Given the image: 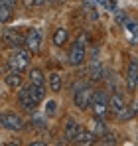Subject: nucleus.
Here are the masks:
<instances>
[{"label": "nucleus", "mask_w": 138, "mask_h": 146, "mask_svg": "<svg viewBox=\"0 0 138 146\" xmlns=\"http://www.w3.org/2000/svg\"><path fill=\"white\" fill-rule=\"evenodd\" d=\"M44 97H46V87L44 85L30 83L26 87H20V91H18V103L26 113H34L36 107L44 101Z\"/></svg>", "instance_id": "f257e3e1"}, {"label": "nucleus", "mask_w": 138, "mask_h": 146, "mask_svg": "<svg viewBox=\"0 0 138 146\" xmlns=\"http://www.w3.org/2000/svg\"><path fill=\"white\" fill-rule=\"evenodd\" d=\"M93 95H95V91H93L85 81H79V83L73 85V103H75V107H77L79 111L91 109Z\"/></svg>", "instance_id": "f03ea898"}, {"label": "nucleus", "mask_w": 138, "mask_h": 146, "mask_svg": "<svg viewBox=\"0 0 138 146\" xmlns=\"http://www.w3.org/2000/svg\"><path fill=\"white\" fill-rule=\"evenodd\" d=\"M30 61H32V49H24L18 48L12 51V55L6 59V65L8 69H14V71H26L30 67Z\"/></svg>", "instance_id": "7ed1b4c3"}, {"label": "nucleus", "mask_w": 138, "mask_h": 146, "mask_svg": "<svg viewBox=\"0 0 138 146\" xmlns=\"http://www.w3.org/2000/svg\"><path fill=\"white\" fill-rule=\"evenodd\" d=\"M109 99L111 97H109L105 91H95L93 103H91V109H93V115H95V117H105V115L111 111Z\"/></svg>", "instance_id": "20e7f679"}, {"label": "nucleus", "mask_w": 138, "mask_h": 146, "mask_svg": "<svg viewBox=\"0 0 138 146\" xmlns=\"http://www.w3.org/2000/svg\"><path fill=\"white\" fill-rule=\"evenodd\" d=\"M0 122H2V128L12 130V132H18V130H22V128H24V119L18 115V113H14V111H6V113H2Z\"/></svg>", "instance_id": "39448f33"}, {"label": "nucleus", "mask_w": 138, "mask_h": 146, "mask_svg": "<svg viewBox=\"0 0 138 146\" xmlns=\"http://www.w3.org/2000/svg\"><path fill=\"white\" fill-rule=\"evenodd\" d=\"M4 44H6L8 48H12V49L24 48V46H26V36H22V32H20V30L10 28V30H6V32H4Z\"/></svg>", "instance_id": "423d86ee"}, {"label": "nucleus", "mask_w": 138, "mask_h": 146, "mask_svg": "<svg viewBox=\"0 0 138 146\" xmlns=\"http://www.w3.org/2000/svg\"><path fill=\"white\" fill-rule=\"evenodd\" d=\"M67 59L73 67H77V65H81L85 61V44H83V40H75V44L69 49Z\"/></svg>", "instance_id": "0eeeda50"}, {"label": "nucleus", "mask_w": 138, "mask_h": 146, "mask_svg": "<svg viewBox=\"0 0 138 146\" xmlns=\"http://www.w3.org/2000/svg\"><path fill=\"white\" fill-rule=\"evenodd\" d=\"M126 85L130 91H136L138 87V59L132 57L130 63H128V69H126Z\"/></svg>", "instance_id": "6e6552de"}, {"label": "nucleus", "mask_w": 138, "mask_h": 146, "mask_svg": "<svg viewBox=\"0 0 138 146\" xmlns=\"http://www.w3.org/2000/svg\"><path fill=\"white\" fill-rule=\"evenodd\" d=\"M26 48L32 51H38L42 48V30L40 28H30V32L26 34Z\"/></svg>", "instance_id": "1a4fd4ad"}, {"label": "nucleus", "mask_w": 138, "mask_h": 146, "mask_svg": "<svg viewBox=\"0 0 138 146\" xmlns=\"http://www.w3.org/2000/svg\"><path fill=\"white\" fill-rule=\"evenodd\" d=\"M81 130H83V126L75 121V119H67L65 126H63V136L67 138L69 142H75V138H77V134H79Z\"/></svg>", "instance_id": "9d476101"}, {"label": "nucleus", "mask_w": 138, "mask_h": 146, "mask_svg": "<svg viewBox=\"0 0 138 146\" xmlns=\"http://www.w3.org/2000/svg\"><path fill=\"white\" fill-rule=\"evenodd\" d=\"M109 105H111V111H113L115 115H120V113L128 107L126 101H124V97H122L120 93H113L111 99H109Z\"/></svg>", "instance_id": "9b49d317"}, {"label": "nucleus", "mask_w": 138, "mask_h": 146, "mask_svg": "<svg viewBox=\"0 0 138 146\" xmlns=\"http://www.w3.org/2000/svg\"><path fill=\"white\" fill-rule=\"evenodd\" d=\"M4 81H6V85H8L10 89H20V87H22V71L10 69V71L4 75Z\"/></svg>", "instance_id": "f8f14e48"}, {"label": "nucleus", "mask_w": 138, "mask_h": 146, "mask_svg": "<svg viewBox=\"0 0 138 146\" xmlns=\"http://www.w3.org/2000/svg\"><path fill=\"white\" fill-rule=\"evenodd\" d=\"M99 136L93 132V130H81L79 134H77V138H75V144H81V146H89V144H93L95 140H97Z\"/></svg>", "instance_id": "ddd939ff"}, {"label": "nucleus", "mask_w": 138, "mask_h": 146, "mask_svg": "<svg viewBox=\"0 0 138 146\" xmlns=\"http://www.w3.org/2000/svg\"><path fill=\"white\" fill-rule=\"evenodd\" d=\"M103 65H101V61L99 59H91V63H89V77H91L93 81H99L101 77H103Z\"/></svg>", "instance_id": "4468645a"}, {"label": "nucleus", "mask_w": 138, "mask_h": 146, "mask_svg": "<svg viewBox=\"0 0 138 146\" xmlns=\"http://www.w3.org/2000/svg\"><path fill=\"white\" fill-rule=\"evenodd\" d=\"M67 40H69L67 30H65V28H57V30H55V34H53V44L61 48V46H65V44H67Z\"/></svg>", "instance_id": "2eb2a0df"}, {"label": "nucleus", "mask_w": 138, "mask_h": 146, "mask_svg": "<svg viewBox=\"0 0 138 146\" xmlns=\"http://www.w3.org/2000/svg\"><path fill=\"white\" fill-rule=\"evenodd\" d=\"M61 87H63V81H61V75L57 71H53L49 75V89L53 91V93H59L61 91Z\"/></svg>", "instance_id": "dca6fc26"}, {"label": "nucleus", "mask_w": 138, "mask_h": 146, "mask_svg": "<svg viewBox=\"0 0 138 146\" xmlns=\"http://www.w3.org/2000/svg\"><path fill=\"white\" fill-rule=\"evenodd\" d=\"M93 124H91V130L97 134V136H103L105 132H107V124L103 122V117H97L95 121H91Z\"/></svg>", "instance_id": "f3484780"}, {"label": "nucleus", "mask_w": 138, "mask_h": 146, "mask_svg": "<svg viewBox=\"0 0 138 146\" xmlns=\"http://www.w3.org/2000/svg\"><path fill=\"white\" fill-rule=\"evenodd\" d=\"M30 83L44 85V73H42V69H30Z\"/></svg>", "instance_id": "a211bd4d"}, {"label": "nucleus", "mask_w": 138, "mask_h": 146, "mask_svg": "<svg viewBox=\"0 0 138 146\" xmlns=\"http://www.w3.org/2000/svg\"><path fill=\"white\" fill-rule=\"evenodd\" d=\"M46 117L47 115H40V113H34V115H32V124H34V126H36V128H46Z\"/></svg>", "instance_id": "6ab92c4d"}, {"label": "nucleus", "mask_w": 138, "mask_h": 146, "mask_svg": "<svg viewBox=\"0 0 138 146\" xmlns=\"http://www.w3.org/2000/svg\"><path fill=\"white\" fill-rule=\"evenodd\" d=\"M12 12H14V8H10L6 4H0V20H2V24L8 22V18L12 16Z\"/></svg>", "instance_id": "aec40b11"}, {"label": "nucleus", "mask_w": 138, "mask_h": 146, "mask_svg": "<svg viewBox=\"0 0 138 146\" xmlns=\"http://www.w3.org/2000/svg\"><path fill=\"white\" fill-rule=\"evenodd\" d=\"M132 117H136V115H134V111H132V107H126L120 115H116V119H118V121H128V119H132Z\"/></svg>", "instance_id": "412c9836"}, {"label": "nucleus", "mask_w": 138, "mask_h": 146, "mask_svg": "<svg viewBox=\"0 0 138 146\" xmlns=\"http://www.w3.org/2000/svg\"><path fill=\"white\" fill-rule=\"evenodd\" d=\"M55 113H57V103L55 101H47L46 103V115L47 117H55Z\"/></svg>", "instance_id": "4be33fe9"}, {"label": "nucleus", "mask_w": 138, "mask_h": 146, "mask_svg": "<svg viewBox=\"0 0 138 146\" xmlns=\"http://www.w3.org/2000/svg\"><path fill=\"white\" fill-rule=\"evenodd\" d=\"M101 138H103V140H101V144H116L115 134H111V132H105Z\"/></svg>", "instance_id": "5701e85b"}, {"label": "nucleus", "mask_w": 138, "mask_h": 146, "mask_svg": "<svg viewBox=\"0 0 138 146\" xmlns=\"http://www.w3.org/2000/svg\"><path fill=\"white\" fill-rule=\"evenodd\" d=\"M116 22H118V24H126V22H128V16L122 14V12H118V14H116Z\"/></svg>", "instance_id": "b1692460"}, {"label": "nucleus", "mask_w": 138, "mask_h": 146, "mask_svg": "<svg viewBox=\"0 0 138 146\" xmlns=\"http://www.w3.org/2000/svg\"><path fill=\"white\" fill-rule=\"evenodd\" d=\"M0 4H6V6H10V8H16V0H0Z\"/></svg>", "instance_id": "393cba45"}, {"label": "nucleus", "mask_w": 138, "mask_h": 146, "mask_svg": "<svg viewBox=\"0 0 138 146\" xmlns=\"http://www.w3.org/2000/svg\"><path fill=\"white\" fill-rule=\"evenodd\" d=\"M130 107H132V111H134V115H138V99L134 101V103H132V105H130Z\"/></svg>", "instance_id": "a878e982"}, {"label": "nucleus", "mask_w": 138, "mask_h": 146, "mask_svg": "<svg viewBox=\"0 0 138 146\" xmlns=\"http://www.w3.org/2000/svg\"><path fill=\"white\" fill-rule=\"evenodd\" d=\"M47 0H34V4H36V6H42V4H46Z\"/></svg>", "instance_id": "bb28decb"}]
</instances>
